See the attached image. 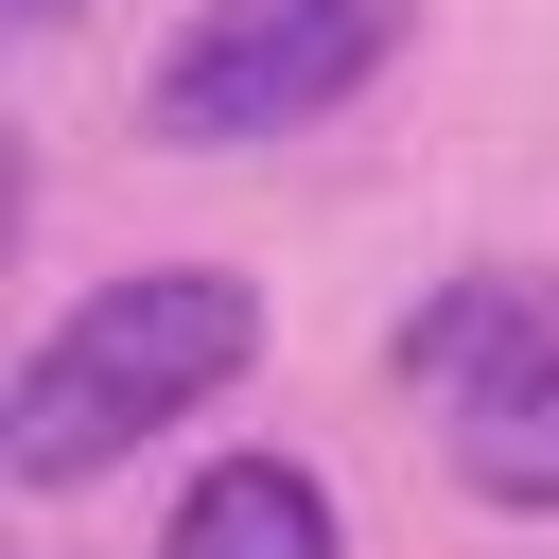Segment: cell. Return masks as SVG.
<instances>
[{"label":"cell","mask_w":559,"mask_h":559,"mask_svg":"<svg viewBox=\"0 0 559 559\" xmlns=\"http://www.w3.org/2000/svg\"><path fill=\"white\" fill-rule=\"evenodd\" d=\"M245 349H262V297H245L227 262H140V280H87V297L35 332L17 402H0V472H17V489H87V472H122L157 419H192Z\"/></svg>","instance_id":"cell-1"},{"label":"cell","mask_w":559,"mask_h":559,"mask_svg":"<svg viewBox=\"0 0 559 559\" xmlns=\"http://www.w3.org/2000/svg\"><path fill=\"white\" fill-rule=\"evenodd\" d=\"M384 52H402V0H192L175 52H157V87H140V122L175 157H245V140L332 122Z\"/></svg>","instance_id":"cell-2"},{"label":"cell","mask_w":559,"mask_h":559,"mask_svg":"<svg viewBox=\"0 0 559 559\" xmlns=\"http://www.w3.org/2000/svg\"><path fill=\"white\" fill-rule=\"evenodd\" d=\"M559 367V280H524V262H472V280H437L419 314H402V384L454 419V402H507V384H542Z\"/></svg>","instance_id":"cell-3"},{"label":"cell","mask_w":559,"mask_h":559,"mask_svg":"<svg viewBox=\"0 0 559 559\" xmlns=\"http://www.w3.org/2000/svg\"><path fill=\"white\" fill-rule=\"evenodd\" d=\"M157 559H349V524H332V489H314L297 454H227V472L175 489Z\"/></svg>","instance_id":"cell-4"},{"label":"cell","mask_w":559,"mask_h":559,"mask_svg":"<svg viewBox=\"0 0 559 559\" xmlns=\"http://www.w3.org/2000/svg\"><path fill=\"white\" fill-rule=\"evenodd\" d=\"M454 472L489 507H559V367L507 384V402H454Z\"/></svg>","instance_id":"cell-5"},{"label":"cell","mask_w":559,"mask_h":559,"mask_svg":"<svg viewBox=\"0 0 559 559\" xmlns=\"http://www.w3.org/2000/svg\"><path fill=\"white\" fill-rule=\"evenodd\" d=\"M17 17H35V35H52V17H87V0H17Z\"/></svg>","instance_id":"cell-6"}]
</instances>
